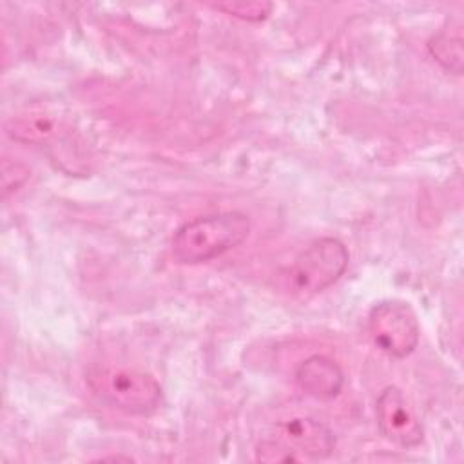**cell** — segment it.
I'll list each match as a JSON object with an SVG mask.
<instances>
[{"label": "cell", "instance_id": "6da1fadb", "mask_svg": "<svg viewBox=\"0 0 464 464\" xmlns=\"http://www.w3.org/2000/svg\"><path fill=\"white\" fill-rule=\"evenodd\" d=\"M250 234L246 214L230 210L196 218L181 225L170 241V256L179 265L207 263L236 246Z\"/></svg>", "mask_w": 464, "mask_h": 464}, {"label": "cell", "instance_id": "7a4b0ae2", "mask_svg": "<svg viewBox=\"0 0 464 464\" xmlns=\"http://www.w3.org/2000/svg\"><path fill=\"white\" fill-rule=\"evenodd\" d=\"M350 261L348 248L337 237H319L310 243L288 266L286 288L294 295H315L341 279Z\"/></svg>", "mask_w": 464, "mask_h": 464}, {"label": "cell", "instance_id": "3957f363", "mask_svg": "<svg viewBox=\"0 0 464 464\" xmlns=\"http://www.w3.org/2000/svg\"><path fill=\"white\" fill-rule=\"evenodd\" d=\"M89 386L112 408L130 415H149L161 404L160 382L145 372L123 366L100 368L89 373Z\"/></svg>", "mask_w": 464, "mask_h": 464}, {"label": "cell", "instance_id": "277c9868", "mask_svg": "<svg viewBox=\"0 0 464 464\" xmlns=\"http://www.w3.org/2000/svg\"><path fill=\"white\" fill-rule=\"evenodd\" d=\"M368 332L373 344L390 357L404 359L419 344V321L408 303L381 301L368 315Z\"/></svg>", "mask_w": 464, "mask_h": 464}, {"label": "cell", "instance_id": "5b68a950", "mask_svg": "<svg viewBox=\"0 0 464 464\" xmlns=\"http://www.w3.org/2000/svg\"><path fill=\"white\" fill-rule=\"evenodd\" d=\"M375 419L381 435L401 446L415 448L422 442V424L397 386H386L375 401Z\"/></svg>", "mask_w": 464, "mask_h": 464}, {"label": "cell", "instance_id": "8992f818", "mask_svg": "<svg viewBox=\"0 0 464 464\" xmlns=\"http://www.w3.org/2000/svg\"><path fill=\"white\" fill-rule=\"evenodd\" d=\"M272 439L294 451L299 459H324L335 448L334 431L312 417H292L279 422Z\"/></svg>", "mask_w": 464, "mask_h": 464}, {"label": "cell", "instance_id": "52a82bcc", "mask_svg": "<svg viewBox=\"0 0 464 464\" xmlns=\"http://www.w3.org/2000/svg\"><path fill=\"white\" fill-rule=\"evenodd\" d=\"M297 386L310 397L334 399L344 384L341 366L326 355H310L295 370Z\"/></svg>", "mask_w": 464, "mask_h": 464}, {"label": "cell", "instance_id": "ba28073f", "mask_svg": "<svg viewBox=\"0 0 464 464\" xmlns=\"http://www.w3.org/2000/svg\"><path fill=\"white\" fill-rule=\"evenodd\" d=\"M5 132L18 143L42 145L58 134V123L44 112L18 114L7 120Z\"/></svg>", "mask_w": 464, "mask_h": 464}, {"label": "cell", "instance_id": "9c48e42d", "mask_svg": "<svg viewBox=\"0 0 464 464\" xmlns=\"http://www.w3.org/2000/svg\"><path fill=\"white\" fill-rule=\"evenodd\" d=\"M460 24L440 29L428 42V51L431 58L446 71L453 74L462 72V31Z\"/></svg>", "mask_w": 464, "mask_h": 464}, {"label": "cell", "instance_id": "30bf717a", "mask_svg": "<svg viewBox=\"0 0 464 464\" xmlns=\"http://www.w3.org/2000/svg\"><path fill=\"white\" fill-rule=\"evenodd\" d=\"M214 7L246 22H261L272 11V4L268 2H221Z\"/></svg>", "mask_w": 464, "mask_h": 464}, {"label": "cell", "instance_id": "8fae6325", "mask_svg": "<svg viewBox=\"0 0 464 464\" xmlns=\"http://www.w3.org/2000/svg\"><path fill=\"white\" fill-rule=\"evenodd\" d=\"M256 460L274 464V462H295L301 459L294 451L285 448L281 442H277L276 439H266L257 444Z\"/></svg>", "mask_w": 464, "mask_h": 464}]
</instances>
